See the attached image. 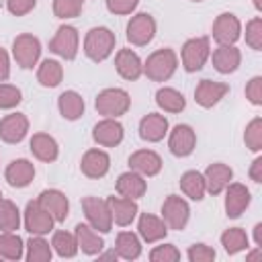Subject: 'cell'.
<instances>
[{"mask_svg":"<svg viewBox=\"0 0 262 262\" xmlns=\"http://www.w3.org/2000/svg\"><path fill=\"white\" fill-rule=\"evenodd\" d=\"M115 45H117V37L108 27H92L84 37L82 49L90 61L100 63L113 55Z\"/></svg>","mask_w":262,"mask_h":262,"instance_id":"6da1fadb","label":"cell"},{"mask_svg":"<svg viewBox=\"0 0 262 262\" xmlns=\"http://www.w3.org/2000/svg\"><path fill=\"white\" fill-rule=\"evenodd\" d=\"M178 68V55L172 47L156 49L143 61V74L151 82H168Z\"/></svg>","mask_w":262,"mask_h":262,"instance_id":"7a4b0ae2","label":"cell"},{"mask_svg":"<svg viewBox=\"0 0 262 262\" xmlns=\"http://www.w3.org/2000/svg\"><path fill=\"white\" fill-rule=\"evenodd\" d=\"M94 108L98 115L108 119H119L131 108V96L123 88H104L94 98Z\"/></svg>","mask_w":262,"mask_h":262,"instance_id":"3957f363","label":"cell"},{"mask_svg":"<svg viewBox=\"0 0 262 262\" xmlns=\"http://www.w3.org/2000/svg\"><path fill=\"white\" fill-rule=\"evenodd\" d=\"M209 55H211L209 37H192V39H186L180 49V63L188 74H192V72L203 70Z\"/></svg>","mask_w":262,"mask_h":262,"instance_id":"277c9868","label":"cell"},{"mask_svg":"<svg viewBox=\"0 0 262 262\" xmlns=\"http://www.w3.org/2000/svg\"><path fill=\"white\" fill-rule=\"evenodd\" d=\"M12 57L18 68L33 70L41 59V41L31 33L16 35L12 41Z\"/></svg>","mask_w":262,"mask_h":262,"instance_id":"5b68a950","label":"cell"},{"mask_svg":"<svg viewBox=\"0 0 262 262\" xmlns=\"http://www.w3.org/2000/svg\"><path fill=\"white\" fill-rule=\"evenodd\" d=\"M82 211L90 227H94L98 233H108L113 229V217L106 199L98 196H84L82 199Z\"/></svg>","mask_w":262,"mask_h":262,"instance_id":"8992f818","label":"cell"},{"mask_svg":"<svg viewBox=\"0 0 262 262\" xmlns=\"http://www.w3.org/2000/svg\"><path fill=\"white\" fill-rule=\"evenodd\" d=\"M162 219L168 229L182 231L190 219V205L180 194H168L162 203Z\"/></svg>","mask_w":262,"mask_h":262,"instance_id":"52a82bcc","label":"cell"},{"mask_svg":"<svg viewBox=\"0 0 262 262\" xmlns=\"http://www.w3.org/2000/svg\"><path fill=\"white\" fill-rule=\"evenodd\" d=\"M156 31H158V25H156V18L149 14V12H137L129 18L127 23V41L135 47H143L147 43H151V39L156 37Z\"/></svg>","mask_w":262,"mask_h":262,"instance_id":"ba28073f","label":"cell"},{"mask_svg":"<svg viewBox=\"0 0 262 262\" xmlns=\"http://www.w3.org/2000/svg\"><path fill=\"white\" fill-rule=\"evenodd\" d=\"M78 49H80V33L72 25H61L55 31L53 39L49 41V51L55 53V55H59L66 61L76 59Z\"/></svg>","mask_w":262,"mask_h":262,"instance_id":"9c48e42d","label":"cell"},{"mask_svg":"<svg viewBox=\"0 0 262 262\" xmlns=\"http://www.w3.org/2000/svg\"><path fill=\"white\" fill-rule=\"evenodd\" d=\"M23 225L31 235H47L49 231H53V217L39 205V201H29L23 213Z\"/></svg>","mask_w":262,"mask_h":262,"instance_id":"30bf717a","label":"cell"},{"mask_svg":"<svg viewBox=\"0 0 262 262\" xmlns=\"http://www.w3.org/2000/svg\"><path fill=\"white\" fill-rule=\"evenodd\" d=\"M211 35L217 45H235L242 37V23L233 12H221L213 20Z\"/></svg>","mask_w":262,"mask_h":262,"instance_id":"8fae6325","label":"cell"},{"mask_svg":"<svg viewBox=\"0 0 262 262\" xmlns=\"http://www.w3.org/2000/svg\"><path fill=\"white\" fill-rule=\"evenodd\" d=\"M225 201H223V207H225V215L229 219H237L242 217V213L250 207L252 203V192L246 184L242 182H229L225 186Z\"/></svg>","mask_w":262,"mask_h":262,"instance_id":"7c38bea8","label":"cell"},{"mask_svg":"<svg viewBox=\"0 0 262 262\" xmlns=\"http://www.w3.org/2000/svg\"><path fill=\"white\" fill-rule=\"evenodd\" d=\"M196 147V133L190 125H176L172 131H168V149L176 158H186L194 151Z\"/></svg>","mask_w":262,"mask_h":262,"instance_id":"4fadbf2b","label":"cell"},{"mask_svg":"<svg viewBox=\"0 0 262 262\" xmlns=\"http://www.w3.org/2000/svg\"><path fill=\"white\" fill-rule=\"evenodd\" d=\"M125 137V129L117 119L102 117L94 127H92V139L100 147H117Z\"/></svg>","mask_w":262,"mask_h":262,"instance_id":"5bb4252c","label":"cell"},{"mask_svg":"<svg viewBox=\"0 0 262 262\" xmlns=\"http://www.w3.org/2000/svg\"><path fill=\"white\" fill-rule=\"evenodd\" d=\"M80 170L86 178H92V180L104 178L111 170V156L104 149L92 147V149L84 151V156L80 160Z\"/></svg>","mask_w":262,"mask_h":262,"instance_id":"9a60e30c","label":"cell"},{"mask_svg":"<svg viewBox=\"0 0 262 262\" xmlns=\"http://www.w3.org/2000/svg\"><path fill=\"white\" fill-rule=\"evenodd\" d=\"M29 133V119L25 113H10L0 119V139L4 143L16 145Z\"/></svg>","mask_w":262,"mask_h":262,"instance_id":"2e32d148","label":"cell"},{"mask_svg":"<svg viewBox=\"0 0 262 262\" xmlns=\"http://www.w3.org/2000/svg\"><path fill=\"white\" fill-rule=\"evenodd\" d=\"M37 201L53 217L55 223H63L68 219V215H70V201H68V196L61 190H57V188H45V190H41V194L37 196Z\"/></svg>","mask_w":262,"mask_h":262,"instance_id":"e0dca14e","label":"cell"},{"mask_svg":"<svg viewBox=\"0 0 262 262\" xmlns=\"http://www.w3.org/2000/svg\"><path fill=\"white\" fill-rule=\"evenodd\" d=\"M227 92H229V84L217 82V80H207L205 78L194 88V100L203 108H213L215 104L221 102V98H225Z\"/></svg>","mask_w":262,"mask_h":262,"instance_id":"ac0fdd59","label":"cell"},{"mask_svg":"<svg viewBox=\"0 0 262 262\" xmlns=\"http://www.w3.org/2000/svg\"><path fill=\"white\" fill-rule=\"evenodd\" d=\"M115 70L123 80L135 82L143 76V61L133 49L125 47L115 53Z\"/></svg>","mask_w":262,"mask_h":262,"instance_id":"d6986e66","label":"cell"},{"mask_svg":"<svg viewBox=\"0 0 262 262\" xmlns=\"http://www.w3.org/2000/svg\"><path fill=\"white\" fill-rule=\"evenodd\" d=\"M127 162H129V170H135L145 178L158 176L162 172V166H164L160 154L154 149H137L129 156Z\"/></svg>","mask_w":262,"mask_h":262,"instance_id":"ffe728a7","label":"cell"},{"mask_svg":"<svg viewBox=\"0 0 262 262\" xmlns=\"http://www.w3.org/2000/svg\"><path fill=\"white\" fill-rule=\"evenodd\" d=\"M108 203V209H111V217H113V225H119V227H127L135 221L137 213H139V207H137V201L133 199H125L121 194H113L106 199Z\"/></svg>","mask_w":262,"mask_h":262,"instance_id":"44dd1931","label":"cell"},{"mask_svg":"<svg viewBox=\"0 0 262 262\" xmlns=\"http://www.w3.org/2000/svg\"><path fill=\"white\" fill-rule=\"evenodd\" d=\"M170 131L168 119L160 113H147L139 121V137L147 143H158L162 141Z\"/></svg>","mask_w":262,"mask_h":262,"instance_id":"7402d4cb","label":"cell"},{"mask_svg":"<svg viewBox=\"0 0 262 262\" xmlns=\"http://www.w3.org/2000/svg\"><path fill=\"white\" fill-rule=\"evenodd\" d=\"M33 178H35V164L27 158L12 160L4 170V180L12 188H25L33 182Z\"/></svg>","mask_w":262,"mask_h":262,"instance_id":"603a6c76","label":"cell"},{"mask_svg":"<svg viewBox=\"0 0 262 262\" xmlns=\"http://www.w3.org/2000/svg\"><path fill=\"white\" fill-rule=\"evenodd\" d=\"M203 178H205L207 192L213 194V196H217L233 180V170L227 164H223V162H215V164H209L207 166V170L203 172Z\"/></svg>","mask_w":262,"mask_h":262,"instance_id":"cb8c5ba5","label":"cell"},{"mask_svg":"<svg viewBox=\"0 0 262 262\" xmlns=\"http://www.w3.org/2000/svg\"><path fill=\"white\" fill-rule=\"evenodd\" d=\"M168 225L164 223L162 217L151 215V213H141L139 221H137V235L141 237V242L145 244H156L162 242L168 235Z\"/></svg>","mask_w":262,"mask_h":262,"instance_id":"d4e9b609","label":"cell"},{"mask_svg":"<svg viewBox=\"0 0 262 262\" xmlns=\"http://www.w3.org/2000/svg\"><path fill=\"white\" fill-rule=\"evenodd\" d=\"M115 190L117 194L125 196V199H141L147 190V182H145V176H141L139 172L135 170H129V172H123L119 174L117 182H115Z\"/></svg>","mask_w":262,"mask_h":262,"instance_id":"484cf974","label":"cell"},{"mask_svg":"<svg viewBox=\"0 0 262 262\" xmlns=\"http://www.w3.org/2000/svg\"><path fill=\"white\" fill-rule=\"evenodd\" d=\"M209 57L219 74H233L242 63V51L235 45H217Z\"/></svg>","mask_w":262,"mask_h":262,"instance_id":"4316f807","label":"cell"},{"mask_svg":"<svg viewBox=\"0 0 262 262\" xmlns=\"http://www.w3.org/2000/svg\"><path fill=\"white\" fill-rule=\"evenodd\" d=\"M29 149L39 162H45V164L55 162L59 156V145H57L55 137L49 133H43V131L33 133V137L29 141Z\"/></svg>","mask_w":262,"mask_h":262,"instance_id":"83f0119b","label":"cell"},{"mask_svg":"<svg viewBox=\"0 0 262 262\" xmlns=\"http://www.w3.org/2000/svg\"><path fill=\"white\" fill-rule=\"evenodd\" d=\"M74 235L78 242V250H82V254H86V256H98L104 248L102 235L88 223H78L74 227Z\"/></svg>","mask_w":262,"mask_h":262,"instance_id":"f1b7e54d","label":"cell"},{"mask_svg":"<svg viewBox=\"0 0 262 262\" xmlns=\"http://www.w3.org/2000/svg\"><path fill=\"white\" fill-rule=\"evenodd\" d=\"M57 108H59V115L66 121H78L84 115L86 104H84L82 94H78L76 90H66L57 98Z\"/></svg>","mask_w":262,"mask_h":262,"instance_id":"f546056e","label":"cell"},{"mask_svg":"<svg viewBox=\"0 0 262 262\" xmlns=\"http://www.w3.org/2000/svg\"><path fill=\"white\" fill-rule=\"evenodd\" d=\"M115 254L121 260H137L141 256V237L133 231H121L115 239Z\"/></svg>","mask_w":262,"mask_h":262,"instance_id":"4dcf8cb0","label":"cell"},{"mask_svg":"<svg viewBox=\"0 0 262 262\" xmlns=\"http://www.w3.org/2000/svg\"><path fill=\"white\" fill-rule=\"evenodd\" d=\"M180 190L184 196H188L190 201H203L207 194V186H205V178L203 172L199 170H186L180 176Z\"/></svg>","mask_w":262,"mask_h":262,"instance_id":"1f68e13d","label":"cell"},{"mask_svg":"<svg viewBox=\"0 0 262 262\" xmlns=\"http://www.w3.org/2000/svg\"><path fill=\"white\" fill-rule=\"evenodd\" d=\"M156 104L164 113H182L186 108V98L180 90L170 88V86H162L156 92Z\"/></svg>","mask_w":262,"mask_h":262,"instance_id":"d6a6232c","label":"cell"},{"mask_svg":"<svg viewBox=\"0 0 262 262\" xmlns=\"http://www.w3.org/2000/svg\"><path fill=\"white\" fill-rule=\"evenodd\" d=\"M0 258L12 262L25 258V242L16 231H0Z\"/></svg>","mask_w":262,"mask_h":262,"instance_id":"836d02e7","label":"cell"},{"mask_svg":"<svg viewBox=\"0 0 262 262\" xmlns=\"http://www.w3.org/2000/svg\"><path fill=\"white\" fill-rule=\"evenodd\" d=\"M63 80V66L57 59H43L37 68V82L43 88H55Z\"/></svg>","mask_w":262,"mask_h":262,"instance_id":"e575fe53","label":"cell"},{"mask_svg":"<svg viewBox=\"0 0 262 262\" xmlns=\"http://www.w3.org/2000/svg\"><path fill=\"white\" fill-rule=\"evenodd\" d=\"M27 252L25 258L27 262H51L53 258V248L45 239V235H31V239L25 244Z\"/></svg>","mask_w":262,"mask_h":262,"instance_id":"d590c367","label":"cell"},{"mask_svg":"<svg viewBox=\"0 0 262 262\" xmlns=\"http://www.w3.org/2000/svg\"><path fill=\"white\" fill-rule=\"evenodd\" d=\"M221 246L229 256H235L250 248V237L242 227H229L221 233Z\"/></svg>","mask_w":262,"mask_h":262,"instance_id":"8d00e7d4","label":"cell"},{"mask_svg":"<svg viewBox=\"0 0 262 262\" xmlns=\"http://www.w3.org/2000/svg\"><path fill=\"white\" fill-rule=\"evenodd\" d=\"M51 248L53 252L59 256V258H74L80 250H78V242H76V235L66 231V229H59V231H53V237H51Z\"/></svg>","mask_w":262,"mask_h":262,"instance_id":"74e56055","label":"cell"},{"mask_svg":"<svg viewBox=\"0 0 262 262\" xmlns=\"http://www.w3.org/2000/svg\"><path fill=\"white\" fill-rule=\"evenodd\" d=\"M20 211L10 199H0V231H18L20 229Z\"/></svg>","mask_w":262,"mask_h":262,"instance_id":"f35d334b","label":"cell"},{"mask_svg":"<svg viewBox=\"0 0 262 262\" xmlns=\"http://www.w3.org/2000/svg\"><path fill=\"white\" fill-rule=\"evenodd\" d=\"M244 143L250 151L258 154L262 151V119L260 117H254L248 125H246V131H244Z\"/></svg>","mask_w":262,"mask_h":262,"instance_id":"ab89813d","label":"cell"},{"mask_svg":"<svg viewBox=\"0 0 262 262\" xmlns=\"http://www.w3.org/2000/svg\"><path fill=\"white\" fill-rule=\"evenodd\" d=\"M84 8V0H53V14L59 20H70L80 16Z\"/></svg>","mask_w":262,"mask_h":262,"instance_id":"60d3db41","label":"cell"},{"mask_svg":"<svg viewBox=\"0 0 262 262\" xmlns=\"http://www.w3.org/2000/svg\"><path fill=\"white\" fill-rule=\"evenodd\" d=\"M20 102H23L20 88H16L12 84H6V82H0V108L10 111V108H16Z\"/></svg>","mask_w":262,"mask_h":262,"instance_id":"b9f144b4","label":"cell"},{"mask_svg":"<svg viewBox=\"0 0 262 262\" xmlns=\"http://www.w3.org/2000/svg\"><path fill=\"white\" fill-rule=\"evenodd\" d=\"M246 45L254 51H262V16H254L246 23Z\"/></svg>","mask_w":262,"mask_h":262,"instance_id":"7bdbcfd3","label":"cell"},{"mask_svg":"<svg viewBox=\"0 0 262 262\" xmlns=\"http://www.w3.org/2000/svg\"><path fill=\"white\" fill-rule=\"evenodd\" d=\"M151 262H178L180 260V250L174 244H160L154 246L149 252Z\"/></svg>","mask_w":262,"mask_h":262,"instance_id":"ee69618b","label":"cell"},{"mask_svg":"<svg viewBox=\"0 0 262 262\" xmlns=\"http://www.w3.org/2000/svg\"><path fill=\"white\" fill-rule=\"evenodd\" d=\"M186 258L190 262H213L217 258L215 250L207 244H192L188 250H186Z\"/></svg>","mask_w":262,"mask_h":262,"instance_id":"f6af8a7d","label":"cell"},{"mask_svg":"<svg viewBox=\"0 0 262 262\" xmlns=\"http://www.w3.org/2000/svg\"><path fill=\"white\" fill-rule=\"evenodd\" d=\"M246 98L250 100V104L260 106L262 104V76H254L248 80L246 84Z\"/></svg>","mask_w":262,"mask_h":262,"instance_id":"bcb514c9","label":"cell"},{"mask_svg":"<svg viewBox=\"0 0 262 262\" xmlns=\"http://www.w3.org/2000/svg\"><path fill=\"white\" fill-rule=\"evenodd\" d=\"M104 2H106V10L117 16L131 14L139 4V0H104Z\"/></svg>","mask_w":262,"mask_h":262,"instance_id":"7dc6e473","label":"cell"},{"mask_svg":"<svg viewBox=\"0 0 262 262\" xmlns=\"http://www.w3.org/2000/svg\"><path fill=\"white\" fill-rule=\"evenodd\" d=\"M37 6V0H6V10L12 16H25Z\"/></svg>","mask_w":262,"mask_h":262,"instance_id":"c3c4849f","label":"cell"},{"mask_svg":"<svg viewBox=\"0 0 262 262\" xmlns=\"http://www.w3.org/2000/svg\"><path fill=\"white\" fill-rule=\"evenodd\" d=\"M10 78V57L4 47H0V82H6Z\"/></svg>","mask_w":262,"mask_h":262,"instance_id":"681fc988","label":"cell"},{"mask_svg":"<svg viewBox=\"0 0 262 262\" xmlns=\"http://www.w3.org/2000/svg\"><path fill=\"white\" fill-rule=\"evenodd\" d=\"M250 178H252L256 184L262 182V156H258V158L252 162V166H250Z\"/></svg>","mask_w":262,"mask_h":262,"instance_id":"f907efd6","label":"cell"},{"mask_svg":"<svg viewBox=\"0 0 262 262\" xmlns=\"http://www.w3.org/2000/svg\"><path fill=\"white\" fill-rule=\"evenodd\" d=\"M254 242H256V248H262V223L254 225Z\"/></svg>","mask_w":262,"mask_h":262,"instance_id":"816d5d0a","label":"cell"},{"mask_svg":"<svg viewBox=\"0 0 262 262\" xmlns=\"http://www.w3.org/2000/svg\"><path fill=\"white\" fill-rule=\"evenodd\" d=\"M246 258H248V260H254V258H262V248H256L254 252L246 254Z\"/></svg>","mask_w":262,"mask_h":262,"instance_id":"f5cc1de1","label":"cell"},{"mask_svg":"<svg viewBox=\"0 0 262 262\" xmlns=\"http://www.w3.org/2000/svg\"><path fill=\"white\" fill-rule=\"evenodd\" d=\"M254 6H256V10L260 12V10H262V0H254Z\"/></svg>","mask_w":262,"mask_h":262,"instance_id":"db71d44e","label":"cell"},{"mask_svg":"<svg viewBox=\"0 0 262 262\" xmlns=\"http://www.w3.org/2000/svg\"><path fill=\"white\" fill-rule=\"evenodd\" d=\"M192 2H203V0H192Z\"/></svg>","mask_w":262,"mask_h":262,"instance_id":"11a10c76","label":"cell"},{"mask_svg":"<svg viewBox=\"0 0 262 262\" xmlns=\"http://www.w3.org/2000/svg\"><path fill=\"white\" fill-rule=\"evenodd\" d=\"M0 199H2V190H0Z\"/></svg>","mask_w":262,"mask_h":262,"instance_id":"9f6ffc18","label":"cell"}]
</instances>
